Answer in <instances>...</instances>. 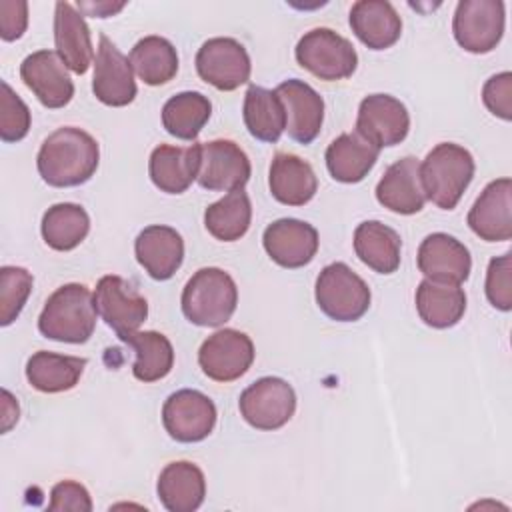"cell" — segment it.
Wrapping results in <instances>:
<instances>
[{
    "mask_svg": "<svg viewBox=\"0 0 512 512\" xmlns=\"http://www.w3.org/2000/svg\"><path fill=\"white\" fill-rule=\"evenodd\" d=\"M100 162V148L94 136L76 126L54 130L40 146L36 168L42 180L56 188H70L88 182Z\"/></svg>",
    "mask_w": 512,
    "mask_h": 512,
    "instance_id": "cell-1",
    "label": "cell"
},
{
    "mask_svg": "<svg viewBox=\"0 0 512 512\" xmlns=\"http://www.w3.org/2000/svg\"><path fill=\"white\" fill-rule=\"evenodd\" d=\"M96 314L94 294L84 284H64L48 296L38 316V330L56 342L82 344L96 328Z\"/></svg>",
    "mask_w": 512,
    "mask_h": 512,
    "instance_id": "cell-2",
    "label": "cell"
},
{
    "mask_svg": "<svg viewBox=\"0 0 512 512\" xmlns=\"http://www.w3.org/2000/svg\"><path fill=\"white\" fill-rule=\"evenodd\" d=\"M472 154L454 142L436 144L420 162V182L426 200L442 210H452L474 178Z\"/></svg>",
    "mask_w": 512,
    "mask_h": 512,
    "instance_id": "cell-3",
    "label": "cell"
},
{
    "mask_svg": "<svg viewBox=\"0 0 512 512\" xmlns=\"http://www.w3.org/2000/svg\"><path fill=\"white\" fill-rule=\"evenodd\" d=\"M238 304V288L228 272L222 268H200L186 282L180 298L182 314L196 326L226 324Z\"/></svg>",
    "mask_w": 512,
    "mask_h": 512,
    "instance_id": "cell-4",
    "label": "cell"
},
{
    "mask_svg": "<svg viewBox=\"0 0 512 512\" xmlns=\"http://www.w3.org/2000/svg\"><path fill=\"white\" fill-rule=\"evenodd\" d=\"M314 298L318 308L336 322H356L370 308L368 284L344 262L324 266L316 278Z\"/></svg>",
    "mask_w": 512,
    "mask_h": 512,
    "instance_id": "cell-5",
    "label": "cell"
},
{
    "mask_svg": "<svg viewBox=\"0 0 512 512\" xmlns=\"http://www.w3.org/2000/svg\"><path fill=\"white\" fill-rule=\"evenodd\" d=\"M296 62L320 80L350 78L358 66L352 42L330 28H312L296 44Z\"/></svg>",
    "mask_w": 512,
    "mask_h": 512,
    "instance_id": "cell-6",
    "label": "cell"
},
{
    "mask_svg": "<svg viewBox=\"0 0 512 512\" xmlns=\"http://www.w3.org/2000/svg\"><path fill=\"white\" fill-rule=\"evenodd\" d=\"M238 408L252 428L278 430L288 424L296 412V392L286 380L264 376L240 394Z\"/></svg>",
    "mask_w": 512,
    "mask_h": 512,
    "instance_id": "cell-7",
    "label": "cell"
},
{
    "mask_svg": "<svg viewBox=\"0 0 512 512\" xmlns=\"http://www.w3.org/2000/svg\"><path fill=\"white\" fill-rule=\"evenodd\" d=\"M504 2L462 0L452 18V32L460 48L472 54L492 52L504 34Z\"/></svg>",
    "mask_w": 512,
    "mask_h": 512,
    "instance_id": "cell-8",
    "label": "cell"
},
{
    "mask_svg": "<svg viewBox=\"0 0 512 512\" xmlns=\"http://www.w3.org/2000/svg\"><path fill=\"white\" fill-rule=\"evenodd\" d=\"M196 72L214 88L230 92L250 80L252 64L246 48L236 38L216 36L198 48Z\"/></svg>",
    "mask_w": 512,
    "mask_h": 512,
    "instance_id": "cell-9",
    "label": "cell"
},
{
    "mask_svg": "<svg viewBox=\"0 0 512 512\" xmlns=\"http://www.w3.org/2000/svg\"><path fill=\"white\" fill-rule=\"evenodd\" d=\"M254 354V344L248 334L234 328H222L202 342L198 364L210 380L232 382L248 372Z\"/></svg>",
    "mask_w": 512,
    "mask_h": 512,
    "instance_id": "cell-10",
    "label": "cell"
},
{
    "mask_svg": "<svg viewBox=\"0 0 512 512\" xmlns=\"http://www.w3.org/2000/svg\"><path fill=\"white\" fill-rule=\"evenodd\" d=\"M94 306L100 318L124 338L130 332H136L148 316L146 298L122 276L108 274L102 276L94 290Z\"/></svg>",
    "mask_w": 512,
    "mask_h": 512,
    "instance_id": "cell-11",
    "label": "cell"
},
{
    "mask_svg": "<svg viewBox=\"0 0 512 512\" xmlns=\"http://www.w3.org/2000/svg\"><path fill=\"white\" fill-rule=\"evenodd\" d=\"M250 174V160L236 142L226 138L200 142V166L196 182L204 190H240L250 180Z\"/></svg>",
    "mask_w": 512,
    "mask_h": 512,
    "instance_id": "cell-12",
    "label": "cell"
},
{
    "mask_svg": "<svg viewBox=\"0 0 512 512\" xmlns=\"http://www.w3.org/2000/svg\"><path fill=\"white\" fill-rule=\"evenodd\" d=\"M216 406L200 390H178L162 406V424L176 442H200L216 426Z\"/></svg>",
    "mask_w": 512,
    "mask_h": 512,
    "instance_id": "cell-13",
    "label": "cell"
},
{
    "mask_svg": "<svg viewBox=\"0 0 512 512\" xmlns=\"http://www.w3.org/2000/svg\"><path fill=\"white\" fill-rule=\"evenodd\" d=\"M92 92L102 104L114 108L130 104L138 92L130 58H126L106 34H100L98 40Z\"/></svg>",
    "mask_w": 512,
    "mask_h": 512,
    "instance_id": "cell-14",
    "label": "cell"
},
{
    "mask_svg": "<svg viewBox=\"0 0 512 512\" xmlns=\"http://www.w3.org/2000/svg\"><path fill=\"white\" fill-rule=\"evenodd\" d=\"M410 130L406 106L390 94H370L358 106L356 132L378 148L400 144Z\"/></svg>",
    "mask_w": 512,
    "mask_h": 512,
    "instance_id": "cell-15",
    "label": "cell"
},
{
    "mask_svg": "<svg viewBox=\"0 0 512 512\" xmlns=\"http://www.w3.org/2000/svg\"><path fill=\"white\" fill-rule=\"evenodd\" d=\"M20 78L46 108H64L74 96L68 68L54 50L28 54L20 64Z\"/></svg>",
    "mask_w": 512,
    "mask_h": 512,
    "instance_id": "cell-16",
    "label": "cell"
},
{
    "mask_svg": "<svg viewBox=\"0 0 512 512\" xmlns=\"http://www.w3.org/2000/svg\"><path fill=\"white\" fill-rule=\"evenodd\" d=\"M266 254L282 268H302L318 252V230L298 218H280L262 234Z\"/></svg>",
    "mask_w": 512,
    "mask_h": 512,
    "instance_id": "cell-17",
    "label": "cell"
},
{
    "mask_svg": "<svg viewBox=\"0 0 512 512\" xmlns=\"http://www.w3.org/2000/svg\"><path fill=\"white\" fill-rule=\"evenodd\" d=\"M470 230L486 242L512 238V180H492L476 198L466 218Z\"/></svg>",
    "mask_w": 512,
    "mask_h": 512,
    "instance_id": "cell-18",
    "label": "cell"
},
{
    "mask_svg": "<svg viewBox=\"0 0 512 512\" xmlns=\"http://www.w3.org/2000/svg\"><path fill=\"white\" fill-rule=\"evenodd\" d=\"M274 92L284 104L288 136L300 144H310L320 134L324 122L322 96L298 78L284 80Z\"/></svg>",
    "mask_w": 512,
    "mask_h": 512,
    "instance_id": "cell-19",
    "label": "cell"
},
{
    "mask_svg": "<svg viewBox=\"0 0 512 512\" xmlns=\"http://www.w3.org/2000/svg\"><path fill=\"white\" fill-rule=\"evenodd\" d=\"M418 270L428 280L462 284L472 270V258L468 248L446 232L428 234L418 248Z\"/></svg>",
    "mask_w": 512,
    "mask_h": 512,
    "instance_id": "cell-20",
    "label": "cell"
},
{
    "mask_svg": "<svg viewBox=\"0 0 512 512\" xmlns=\"http://www.w3.org/2000/svg\"><path fill=\"white\" fill-rule=\"evenodd\" d=\"M376 200L396 214H416L424 208L426 194L420 182V162L406 156L390 164L376 184Z\"/></svg>",
    "mask_w": 512,
    "mask_h": 512,
    "instance_id": "cell-21",
    "label": "cell"
},
{
    "mask_svg": "<svg viewBox=\"0 0 512 512\" xmlns=\"http://www.w3.org/2000/svg\"><path fill=\"white\" fill-rule=\"evenodd\" d=\"M134 254L150 278L168 280L182 266L184 240L174 228L152 224L136 236Z\"/></svg>",
    "mask_w": 512,
    "mask_h": 512,
    "instance_id": "cell-22",
    "label": "cell"
},
{
    "mask_svg": "<svg viewBox=\"0 0 512 512\" xmlns=\"http://www.w3.org/2000/svg\"><path fill=\"white\" fill-rule=\"evenodd\" d=\"M200 142L186 148L160 144L152 150L148 160V174L152 184L166 194H182L198 176Z\"/></svg>",
    "mask_w": 512,
    "mask_h": 512,
    "instance_id": "cell-23",
    "label": "cell"
},
{
    "mask_svg": "<svg viewBox=\"0 0 512 512\" xmlns=\"http://www.w3.org/2000/svg\"><path fill=\"white\" fill-rule=\"evenodd\" d=\"M54 44L68 70L86 74L94 60L92 36L84 16L70 4L58 2L54 12Z\"/></svg>",
    "mask_w": 512,
    "mask_h": 512,
    "instance_id": "cell-24",
    "label": "cell"
},
{
    "mask_svg": "<svg viewBox=\"0 0 512 512\" xmlns=\"http://www.w3.org/2000/svg\"><path fill=\"white\" fill-rule=\"evenodd\" d=\"M350 28L370 50H386L398 42L402 20L386 0H358L350 8Z\"/></svg>",
    "mask_w": 512,
    "mask_h": 512,
    "instance_id": "cell-25",
    "label": "cell"
},
{
    "mask_svg": "<svg viewBox=\"0 0 512 512\" xmlns=\"http://www.w3.org/2000/svg\"><path fill=\"white\" fill-rule=\"evenodd\" d=\"M156 492L166 510L194 512L202 506L206 496L204 472L188 460L170 462L158 476Z\"/></svg>",
    "mask_w": 512,
    "mask_h": 512,
    "instance_id": "cell-26",
    "label": "cell"
},
{
    "mask_svg": "<svg viewBox=\"0 0 512 512\" xmlns=\"http://www.w3.org/2000/svg\"><path fill=\"white\" fill-rule=\"evenodd\" d=\"M268 186L278 202L286 206H304L314 198L318 178L312 166L300 156L278 152L270 162Z\"/></svg>",
    "mask_w": 512,
    "mask_h": 512,
    "instance_id": "cell-27",
    "label": "cell"
},
{
    "mask_svg": "<svg viewBox=\"0 0 512 512\" xmlns=\"http://www.w3.org/2000/svg\"><path fill=\"white\" fill-rule=\"evenodd\" d=\"M380 148L354 132H344L326 148V168L330 176L344 184H356L368 176L378 160Z\"/></svg>",
    "mask_w": 512,
    "mask_h": 512,
    "instance_id": "cell-28",
    "label": "cell"
},
{
    "mask_svg": "<svg viewBox=\"0 0 512 512\" xmlns=\"http://www.w3.org/2000/svg\"><path fill=\"white\" fill-rule=\"evenodd\" d=\"M416 310L424 324L440 330L450 328L466 312V294L460 284L424 278L416 288Z\"/></svg>",
    "mask_w": 512,
    "mask_h": 512,
    "instance_id": "cell-29",
    "label": "cell"
},
{
    "mask_svg": "<svg viewBox=\"0 0 512 512\" xmlns=\"http://www.w3.org/2000/svg\"><path fill=\"white\" fill-rule=\"evenodd\" d=\"M354 252L374 272L392 274L400 266L402 240L394 228L366 220L354 230Z\"/></svg>",
    "mask_w": 512,
    "mask_h": 512,
    "instance_id": "cell-30",
    "label": "cell"
},
{
    "mask_svg": "<svg viewBox=\"0 0 512 512\" xmlns=\"http://www.w3.org/2000/svg\"><path fill=\"white\" fill-rule=\"evenodd\" d=\"M86 368V358L64 356L48 350L34 352L26 362V380L44 394L72 390Z\"/></svg>",
    "mask_w": 512,
    "mask_h": 512,
    "instance_id": "cell-31",
    "label": "cell"
},
{
    "mask_svg": "<svg viewBox=\"0 0 512 512\" xmlns=\"http://www.w3.org/2000/svg\"><path fill=\"white\" fill-rule=\"evenodd\" d=\"M248 132L260 142H278L286 130L284 104L274 90L252 84L244 94L242 108Z\"/></svg>",
    "mask_w": 512,
    "mask_h": 512,
    "instance_id": "cell-32",
    "label": "cell"
},
{
    "mask_svg": "<svg viewBox=\"0 0 512 512\" xmlns=\"http://www.w3.org/2000/svg\"><path fill=\"white\" fill-rule=\"evenodd\" d=\"M120 340L136 352V362L132 366V374L136 380L148 384L162 380L170 374L174 366V348L164 334L154 330H136Z\"/></svg>",
    "mask_w": 512,
    "mask_h": 512,
    "instance_id": "cell-33",
    "label": "cell"
},
{
    "mask_svg": "<svg viewBox=\"0 0 512 512\" xmlns=\"http://www.w3.org/2000/svg\"><path fill=\"white\" fill-rule=\"evenodd\" d=\"M130 64L148 86L170 82L178 72V54L170 40L150 34L140 38L130 50Z\"/></svg>",
    "mask_w": 512,
    "mask_h": 512,
    "instance_id": "cell-34",
    "label": "cell"
},
{
    "mask_svg": "<svg viewBox=\"0 0 512 512\" xmlns=\"http://www.w3.org/2000/svg\"><path fill=\"white\" fill-rule=\"evenodd\" d=\"M40 232L52 250L68 252L88 236L90 216L80 204L60 202L44 212Z\"/></svg>",
    "mask_w": 512,
    "mask_h": 512,
    "instance_id": "cell-35",
    "label": "cell"
},
{
    "mask_svg": "<svg viewBox=\"0 0 512 512\" xmlns=\"http://www.w3.org/2000/svg\"><path fill=\"white\" fill-rule=\"evenodd\" d=\"M212 114V104L202 92H180L162 106V126L168 134L180 140H194L206 126Z\"/></svg>",
    "mask_w": 512,
    "mask_h": 512,
    "instance_id": "cell-36",
    "label": "cell"
},
{
    "mask_svg": "<svg viewBox=\"0 0 512 512\" xmlns=\"http://www.w3.org/2000/svg\"><path fill=\"white\" fill-rule=\"evenodd\" d=\"M250 220L252 204L242 188L228 192L224 198H220L204 210L206 230L222 242L240 240L248 232Z\"/></svg>",
    "mask_w": 512,
    "mask_h": 512,
    "instance_id": "cell-37",
    "label": "cell"
},
{
    "mask_svg": "<svg viewBox=\"0 0 512 512\" xmlns=\"http://www.w3.org/2000/svg\"><path fill=\"white\" fill-rule=\"evenodd\" d=\"M34 278L22 266H2L0 268V324L10 326L22 312Z\"/></svg>",
    "mask_w": 512,
    "mask_h": 512,
    "instance_id": "cell-38",
    "label": "cell"
},
{
    "mask_svg": "<svg viewBox=\"0 0 512 512\" xmlns=\"http://www.w3.org/2000/svg\"><path fill=\"white\" fill-rule=\"evenodd\" d=\"M0 88V138L4 142H18L30 130V110L6 80L0 82Z\"/></svg>",
    "mask_w": 512,
    "mask_h": 512,
    "instance_id": "cell-39",
    "label": "cell"
},
{
    "mask_svg": "<svg viewBox=\"0 0 512 512\" xmlns=\"http://www.w3.org/2000/svg\"><path fill=\"white\" fill-rule=\"evenodd\" d=\"M512 256L510 252L496 256L490 260L488 270H486V298L488 302L502 310L508 312L512 308Z\"/></svg>",
    "mask_w": 512,
    "mask_h": 512,
    "instance_id": "cell-40",
    "label": "cell"
},
{
    "mask_svg": "<svg viewBox=\"0 0 512 512\" xmlns=\"http://www.w3.org/2000/svg\"><path fill=\"white\" fill-rule=\"evenodd\" d=\"M484 106L502 120H512V74L500 72L486 80L482 88Z\"/></svg>",
    "mask_w": 512,
    "mask_h": 512,
    "instance_id": "cell-41",
    "label": "cell"
},
{
    "mask_svg": "<svg viewBox=\"0 0 512 512\" xmlns=\"http://www.w3.org/2000/svg\"><path fill=\"white\" fill-rule=\"evenodd\" d=\"M48 510H52V512H58V510L90 512L92 510V498L80 482L62 480L50 492Z\"/></svg>",
    "mask_w": 512,
    "mask_h": 512,
    "instance_id": "cell-42",
    "label": "cell"
},
{
    "mask_svg": "<svg viewBox=\"0 0 512 512\" xmlns=\"http://www.w3.org/2000/svg\"><path fill=\"white\" fill-rule=\"evenodd\" d=\"M28 26V4L24 0L0 2V38L4 42L18 40Z\"/></svg>",
    "mask_w": 512,
    "mask_h": 512,
    "instance_id": "cell-43",
    "label": "cell"
},
{
    "mask_svg": "<svg viewBox=\"0 0 512 512\" xmlns=\"http://www.w3.org/2000/svg\"><path fill=\"white\" fill-rule=\"evenodd\" d=\"M2 432H8L10 426L18 420V402L8 390H2Z\"/></svg>",
    "mask_w": 512,
    "mask_h": 512,
    "instance_id": "cell-44",
    "label": "cell"
},
{
    "mask_svg": "<svg viewBox=\"0 0 512 512\" xmlns=\"http://www.w3.org/2000/svg\"><path fill=\"white\" fill-rule=\"evenodd\" d=\"M78 8L88 12L90 16L94 18H108L116 12H120L124 8V2L122 4H110V2H96V4H84V2H78Z\"/></svg>",
    "mask_w": 512,
    "mask_h": 512,
    "instance_id": "cell-45",
    "label": "cell"
}]
</instances>
